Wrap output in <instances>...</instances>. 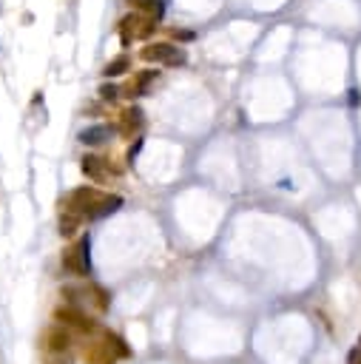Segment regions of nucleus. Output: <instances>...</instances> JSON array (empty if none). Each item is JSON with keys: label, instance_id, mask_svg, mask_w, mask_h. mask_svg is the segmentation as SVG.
<instances>
[{"label": "nucleus", "instance_id": "13", "mask_svg": "<svg viewBox=\"0 0 361 364\" xmlns=\"http://www.w3.org/2000/svg\"><path fill=\"white\" fill-rule=\"evenodd\" d=\"M77 225H80V216L77 213H71V210H63L60 213V233L63 236H71L77 230Z\"/></svg>", "mask_w": 361, "mask_h": 364}, {"label": "nucleus", "instance_id": "18", "mask_svg": "<svg viewBox=\"0 0 361 364\" xmlns=\"http://www.w3.org/2000/svg\"><path fill=\"white\" fill-rule=\"evenodd\" d=\"M173 37H176V40H190L193 34H190V31H173Z\"/></svg>", "mask_w": 361, "mask_h": 364}, {"label": "nucleus", "instance_id": "4", "mask_svg": "<svg viewBox=\"0 0 361 364\" xmlns=\"http://www.w3.org/2000/svg\"><path fill=\"white\" fill-rule=\"evenodd\" d=\"M139 57H142L145 63H156V65H182V63H185L182 48H176V46H171V43H148V46L139 51Z\"/></svg>", "mask_w": 361, "mask_h": 364}, {"label": "nucleus", "instance_id": "14", "mask_svg": "<svg viewBox=\"0 0 361 364\" xmlns=\"http://www.w3.org/2000/svg\"><path fill=\"white\" fill-rule=\"evenodd\" d=\"M119 40H122V46H131V40H134V20H131V14L119 20Z\"/></svg>", "mask_w": 361, "mask_h": 364}, {"label": "nucleus", "instance_id": "3", "mask_svg": "<svg viewBox=\"0 0 361 364\" xmlns=\"http://www.w3.org/2000/svg\"><path fill=\"white\" fill-rule=\"evenodd\" d=\"M63 267L74 276H88L91 273V239L82 236L74 247H68L63 253Z\"/></svg>", "mask_w": 361, "mask_h": 364}, {"label": "nucleus", "instance_id": "9", "mask_svg": "<svg viewBox=\"0 0 361 364\" xmlns=\"http://www.w3.org/2000/svg\"><path fill=\"white\" fill-rule=\"evenodd\" d=\"M156 77H159V71H153V68H145V71L134 74L131 82L125 85V97H142V94H148V88H151V82Z\"/></svg>", "mask_w": 361, "mask_h": 364}, {"label": "nucleus", "instance_id": "7", "mask_svg": "<svg viewBox=\"0 0 361 364\" xmlns=\"http://www.w3.org/2000/svg\"><path fill=\"white\" fill-rule=\"evenodd\" d=\"M142 125H145V114L139 105H131L119 114V134L122 136H136L142 131Z\"/></svg>", "mask_w": 361, "mask_h": 364}, {"label": "nucleus", "instance_id": "5", "mask_svg": "<svg viewBox=\"0 0 361 364\" xmlns=\"http://www.w3.org/2000/svg\"><path fill=\"white\" fill-rule=\"evenodd\" d=\"M82 173L91 179V182H108V176L111 173H117L114 168H111V162L108 159H102V156H94V154H88V156H82Z\"/></svg>", "mask_w": 361, "mask_h": 364}, {"label": "nucleus", "instance_id": "15", "mask_svg": "<svg viewBox=\"0 0 361 364\" xmlns=\"http://www.w3.org/2000/svg\"><path fill=\"white\" fill-rule=\"evenodd\" d=\"M43 364H71V358L65 353H45L43 355Z\"/></svg>", "mask_w": 361, "mask_h": 364}, {"label": "nucleus", "instance_id": "8", "mask_svg": "<svg viewBox=\"0 0 361 364\" xmlns=\"http://www.w3.org/2000/svg\"><path fill=\"white\" fill-rule=\"evenodd\" d=\"M68 344H71V336H68V327H63V324L45 330V336H43V347H45V353H65Z\"/></svg>", "mask_w": 361, "mask_h": 364}, {"label": "nucleus", "instance_id": "17", "mask_svg": "<svg viewBox=\"0 0 361 364\" xmlns=\"http://www.w3.org/2000/svg\"><path fill=\"white\" fill-rule=\"evenodd\" d=\"M347 364H361V347L350 350V355H347Z\"/></svg>", "mask_w": 361, "mask_h": 364}, {"label": "nucleus", "instance_id": "19", "mask_svg": "<svg viewBox=\"0 0 361 364\" xmlns=\"http://www.w3.org/2000/svg\"><path fill=\"white\" fill-rule=\"evenodd\" d=\"M358 344H361V341H358Z\"/></svg>", "mask_w": 361, "mask_h": 364}, {"label": "nucleus", "instance_id": "16", "mask_svg": "<svg viewBox=\"0 0 361 364\" xmlns=\"http://www.w3.org/2000/svg\"><path fill=\"white\" fill-rule=\"evenodd\" d=\"M99 97H102L105 102H114V100L119 97V88H117V85H102V88H99Z\"/></svg>", "mask_w": 361, "mask_h": 364}, {"label": "nucleus", "instance_id": "2", "mask_svg": "<svg viewBox=\"0 0 361 364\" xmlns=\"http://www.w3.org/2000/svg\"><path fill=\"white\" fill-rule=\"evenodd\" d=\"M122 355H128V347L114 333H102L99 341H94L91 347H85V364H114Z\"/></svg>", "mask_w": 361, "mask_h": 364}, {"label": "nucleus", "instance_id": "6", "mask_svg": "<svg viewBox=\"0 0 361 364\" xmlns=\"http://www.w3.org/2000/svg\"><path fill=\"white\" fill-rule=\"evenodd\" d=\"M57 321H60L63 327H74V330H80V333H94V330H97V324H94L82 310H77V307L57 310Z\"/></svg>", "mask_w": 361, "mask_h": 364}, {"label": "nucleus", "instance_id": "11", "mask_svg": "<svg viewBox=\"0 0 361 364\" xmlns=\"http://www.w3.org/2000/svg\"><path fill=\"white\" fill-rule=\"evenodd\" d=\"M131 3H134V9H136L139 14H148V17H153V20L162 17V0H131Z\"/></svg>", "mask_w": 361, "mask_h": 364}, {"label": "nucleus", "instance_id": "12", "mask_svg": "<svg viewBox=\"0 0 361 364\" xmlns=\"http://www.w3.org/2000/svg\"><path fill=\"white\" fill-rule=\"evenodd\" d=\"M128 68H131V57L122 54V57H114V60L102 68V74H105V77H119V74H125Z\"/></svg>", "mask_w": 361, "mask_h": 364}, {"label": "nucleus", "instance_id": "1", "mask_svg": "<svg viewBox=\"0 0 361 364\" xmlns=\"http://www.w3.org/2000/svg\"><path fill=\"white\" fill-rule=\"evenodd\" d=\"M119 208H122L119 196L102 193L97 188H77L63 199V210H71L80 219H102V216H108Z\"/></svg>", "mask_w": 361, "mask_h": 364}, {"label": "nucleus", "instance_id": "10", "mask_svg": "<svg viewBox=\"0 0 361 364\" xmlns=\"http://www.w3.org/2000/svg\"><path fill=\"white\" fill-rule=\"evenodd\" d=\"M105 139H111V128L108 125H91V128L80 131V142H85V145H102Z\"/></svg>", "mask_w": 361, "mask_h": 364}]
</instances>
